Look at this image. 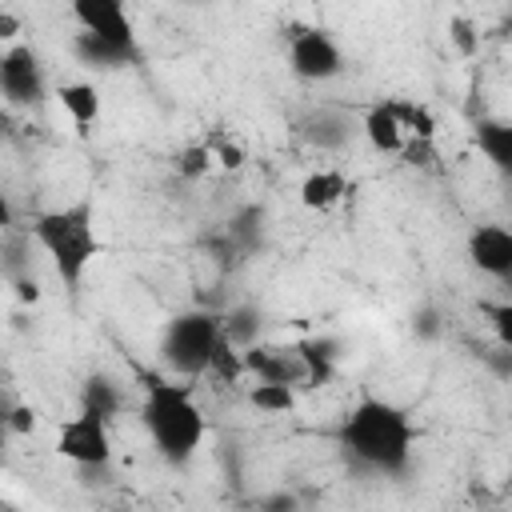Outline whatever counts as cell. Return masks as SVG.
<instances>
[{
    "label": "cell",
    "mask_w": 512,
    "mask_h": 512,
    "mask_svg": "<svg viewBox=\"0 0 512 512\" xmlns=\"http://www.w3.org/2000/svg\"><path fill=\"white\" fill-rule=\"evenodd\" d=\"M336 444L360 468L400 476L412 460L416 428H412V416L400 404H392L376 392H360V400L344 412V420L336 428Z\"/></svg>",
    "instance_id": "6da1fadb"
},
{
    "label": "cell",
    "mask_w": 512,
    "mask_h": 512,
    "mask_svg": "<svg viewBox=\"0 0 512 512\" xmlns=\"http://www.w3.org/2000/svg\"><path fill=\"white\" fill-rule=\"evenodd\" d=\"M140 424L168 464H188L208 436V416L196 400L192 380H164L148 376L144 380V400H140Z\"/></svg>",
    "instance_id": "7a4b0ae2"
},
{
    "label": "cell",
    "mask_w": 512,
    "mask_h": 512,
    "mask_svg": "<svg viewBox=\"0 0 512 512\" xmlns=\"http://www.w3.org/2000/svg\"><path fill=\"white\" fill-rule=\"evenodd\" d=\"M28 228H32V240L40 244V252L52 260V272L64 280V288H80L84 272L100 256L96 204L88 196H80L72 204L44 208V212L32 216Z\"/></svg>",
    "instance_id": "3957f363"
},
{
    "label": "cell",
    "mask_w": 512,
    "mask_h": 512,
    "mask_svg": "<svg viewBox=\"0 0 512 512\" xmlns=\"http://www.w3.org/2000/svg\"><path fill=\"white\" fill-rule=\"evenodd\" d=\"M224 340V316L208 308H184L176 312L160 332V360L180 376L196 380L208 372L216 344Z\"/></svg>",
    "instance_id": "277c9868"
},
{
    "label": "cell",
    "mask_w": 512,
    "mask_h": 512,
    "mask_svg": "<svg viewBox=\"0 0 512 512\" xmlns=\"http://www.w3.org/2000/svg\"><path fill=\"white\" fill-rule=\"evenodd\" d=\"M112 420L96 412H76L56 432V452L76 468H108L112 464Z\"/></svg>",
    "instance_id": "5b68a950"
},
{
    "label": "cell",
    "mask_w": 512,
    "mask_h": 512,
    "mask_svg": "<svg viewBox=\"0 0 512 512\" xmlns=\"http://www.w3.org/2000/svg\"><path fill=\"white\" fill-rule=\"evenodd\" d=\"M288 68H292V76H300L308 84H324V80H336L344 72V52L332 40V32L296 28L288 36Z\"/></svg>",
    "instance_id": "8992f818"
},
{
    "label": "cell",
    "mask_w": 512,
    "mask_h": 512,
    "mask_svg": "<svg viewBox=\"0 0 512 512\" xmlns=\"http://www.w3.org/2000/svg\"><path fill=\"white\" fill-rule=\"evenodd\" d=\"M68 12L80 24V32H88V36L104 40L108 48H116L120 56L136 60V32H132V20L120 0H76Z\"/></svg>",
    "instance_id": "52a82bcc"
},
{
    "label": "cell",
    "mask_w": 512,
    "mask_h": 512,
    "mask_svg": "<svg viewBox=\"0 0 512 512\" xmlns=\"http://www.w3.org/2000/svg\"><path fill=\"white\" fill-rule=\"evenodd\" d=\"M0 92L12 108H32L48 92V76L40 56L28 44H12L0 52Z\"/></svg>",
    "instance_id": "ba28073f"
},
{
    "label": "cell",
    "mask_w": 512,
    "mask_h": 512,
    "mask_svg": "<svg viewBox=\"0 0 512 512\" xmlns=\"http://www.w3.org/2000/svg\"><path fill=\"white\" fill-rule=\"evenodd\" d=\"M464 252H468V264L492 280H508L512 276V228L508 224H476L464 240Z\"/></svg>",
    "instance_id": "9c48e42d"
},
{
    "label": "cell",
    "mask_w": 512,
    "mask_h": 512,
    "mask_svg": "<svg viewBox=\"0 0 512 512\" xmlns=\"http://www.w3.org/2000/svg\"><path fill=\"white\" fill-rule=\"evenodd\" d=\"M360 132H364L368 148L380 152V156H400V152L408 148V132H404L400 116H396V100H376V104L364 112Z\"/></svg>",
    "instance_id": "30bf717a"
},
{
    "label": "cell",
    "mask_w": 512,
    "mask_h": 512,
    "mask_svg": "<svg viewBox=\"0 0 512 512\" xmlns=\"http://www.w3.org/2000/svg\"><path fill=\"white\" fill-rule=\"evenodd\" d=\"M472 144L500 176H512V120H476Z\"/></svg>",
    "instance_id": "8fae6325"
},
{
    "label": "cell",
    "mask_w": 512,
    "mask_h": 512,
    "mask_svg": "<svg viewBox=\"0 0 512 512\" xmlns=\"http://www.w3.org/2000/svg\"><path fill=\"white\" fill-rule=\"evenodd\" d=\"M348 196V176L340 168H316L300 180V204L308 212H332Z\"/></svg>",
    "instance_id": "7c38bea8"
},
{
    "label": "cell",
    "mask_w": 512,
    "mask_h": 512,
    "mask_svg": "<svg viewBox=\"0 0 512 512\" xmlns=\"http://www.w3.org/2000/svg\"><path fill=\"white\" fill-rule=\"evenodd\" d=\"M56 100H60V108L68 112V120H72L80 132H88V128L100 120V112H104L100 88H96L92 80H68V84H60V88H56Z\"/></svg>",
    "instance_id": "4fadbf2b"
},
{
    "label": "cell",
    "mask_w": 512,
    "mask_h": 512,
    "mask_svg": "<svg viewBox=\"0 0 512 512\" xmlns=\"http://www.w3.org/2000/svg\"><path fill=\"white\" fill-rule=\"evenodd\" d=\"M296 352H300V360H304V368H308V388H320V384H328V380L336 376V352H332V340L312 336V340H300Z\"/></svg>",
    "instance_id": "5bb4252c"
},
{
    "label": "cell",
    "mask_w": 512,
    "mask_h": 512,
    "mask_svg": "<svg viewBox=\"0 0 512 512\" xmlns=\"http://www.w3.org/2000/svg\"><path fill=\"white\" fill-rule=\"evenodd\" d=\"M296 396H300V388H292V384H264V380H252V388H248V404H252L256 412H264V416H288V412L296 408Z\"/></svg>",
    "instance_id": "9a60e30c"
},
{
    "label": "cell",
    "mask_w": 512,
    "mask_h": 512,
    "mask_svg": "<svg viewBox=\"0 0 512 512\" xmlns=\"http://www.w3.org/2000/svg\"><path fill=\"white\" fill-rule=\"evenodd\" d=\"M80 408H84V412H96V416H104V420H112V416L120 412V392H116V384L104 380V376H88L84 388H80Z\"/></svg>",
    "instance_id": "2e32d148"
},
{
    "label": "cell",
    "mask_w": 512,
    "mask_h": 512,
    "mask_svg": "<svg viewBox=\"0 0 512 512\" xmlns=\"http://www.w3.org/2000/svg\"><path fill=\"white\" fill-rule=\"evenodd\" d=\"M348 120H340L336 112H312L308 120H304V136L312 140V144H320V148H340L344 140H348Z\"/></svg>",
    "instance_id": "e0dca14e"
},
{
    "label": "cell",
    "mask_w": 512,
    "mask_h": 512,
    "mask_svg": "<svg viewBox=\"0 0 512 512\" xmlns=\"http://www.w3.org/2000/svg\"><path fill=\"white\" fill-rule=\"evenodd\" d=\"M396 116H400L408 140H428V144L436 140V116H432L428 104H420V100H396Z\"/></svg>",
    "instance_id": "ac0fdd59"
},
{
    "label": "cell",
    "mask_w": 512,
    "mask_h": 512,
    "mask_svg": "<svg viewBox=\"0 0 512 512\" xmlns=\"http://www.w3.org/2000/svg\"><path fill=\"white\" fill-rule=\"evenodd\" d=\"M72 52L80 56V64H92V68H116V64H128V56H120L116 48H108L104 40L88 36V32H76L72 36Z\"/></svg>",
    "instance_id": "d6986e66"
},
{
    "label": "cell",
    "mask_w": 512,
    "mask_h": 512,
    "mask_svg": "<svg viewBox=\"0 0 512 512\" xmlns=\"http://www.w3.org/2000/svg\"><path fill=\"white\" fill-rule=\"evenodd\" d=\"M208 372L220 380V384H236V380H244L248 372H244V348H236L228 336L216 344V352H212V364H208Z\"/></svg>",
    "instance_id": "ffe728a7"
},
{
    "label": "cell",
    "mask_w": 512,
    "mask_h": 512,
    "mask_svg": "<svg viewBox=\"0 0 512 512\" xmlns=\"http://www.w3.org/2000/svg\"><path fill=\"white\" fill-rule=\"evenodd\" d=\"M256 332H260V312L256 308H232V312H224V336L236 348H252L256 344Z\"/></svg>",
    "instance_id": "44dd1931"
},
{
    "label": "cell",
    "mask_w": 512,
    "mask_h": 512,
    "mask_svg": "<svg viewBox=\"0 0 512 512\" xmlns=\"http://www.w3.org/2000/svg\"><path fill=\"white\" fill-rule=\"evenodd\" d=\"M208 148H212L216 168H224V172H236V168H244V160H248L244 144H240L236 136H228V132H216V136L208 140Z\"/></svg>",
    "instance_id": "7402d4cb"
},
{
    "label": "cell",
    "mask_w": 512,
    "mask_h": 512,
    "mask_svg": "<svg viewBox=\"0 0 512 512\" xmlns=\"http://www.w3.org/2000/svg\"><path fill=\"white\" fill-rule=\"evenodd\" d=\"M176 168H180V176H188V180H196V176H204L208 168H216L208 140H204V144H188V148H180V152H176Z\"/></svg>",
    "instance_id": "603a6c76"
},
{
    "label": "cell",
    "mask_w": 512,
    "mask_h": 512,
    "mask_svg": "<svg viewBox=\"0 0 512 512\" xmlns=\"http://www.w3.org/2000/svg\"><path fill=\"white\" fill-rule=\"evenodd\" d=\"M484 316H488V328L496 336V344L512 356V300H496V304H484Z\"/></svg>",
    "instance_id": "cb8c5ba5"
},
{
    "label": "cell",
    "mask_w": 512,
    "mask_h": 512,
    "mask_svg": "<svg viewBox=\"0 0 512 512\" xmlns=\"http://www.w3.org/2000/svg\"><path fill=\"white\" fill-rule=\"evenodd\" d=\"M448 40L456 44L460 56H476L480 52V32H476V24L468 16H452L448 20Z\"/></svg>",
    "instance_id": "d4e9b609"
},
{
    "label": "cell",
    "mask_w": 512,
    "mask_h": 512,
    "mask_svg": "<svg viewBox=\"0 0 512 512\" xmlns=\"http://www.w3.org/2000/svg\"><path fill=\"white\" fill-rule=\"evenodd\" d=\"M4 424H8V432H16V436H32V428H36L32 404H16V408L4 416Z\"/></svg>",
    "instance_id": "484cf974"
},
{
    "label": "cell",
    "mask_w": 512,
    "mask_h": 512,
    "mask_svg": "<svg viewBox=\"0 0 512 512\" xmlns=\"http://www.w3.org/2000/svg\"><path fill=\"white\" fill-rule=\"evenodd\" d=\"M16 36H20V16L12 8H0V40H4V48H12Z\"/></svg>",
    "instance_id": "4316f807"
},
{
    "label": "cell",
    "mask_w": 512,
    "mask_h": 512,
    "mask_svg": "<svg viewBox=\"0 0 512 512\" xmlns=\"http://www.w3.org/2000/svg\"><path fill=\"white\" fill-rule=\"evenodd\" d=\"M260 512H296V496H288V492L264 496V500H260Z\"/></svg>",
    "instance_id": "83f0119b"
},
{
    "label": "cell",
    "mask_w": 512,
    "mask_h": 512,
    "mask_svg": "<svg viewBox=\"0 0 512 512\" xmlns=\"http://www.w3.org/2000/svg\"><path fill=\"white\" fill-rule=\"evenodd\" d=\"M504 28H508V36H512V12H508V16H504Z\"/></svg>",
    "instance_id": "f1b7e54d"
},
{
    "label": "cell",
    "mask_w": 512,
    "mask_h": 512,
    "mask_svg": "<svg viewBox=\"0 0 512 512\" xmlns=\"http://www.w3.org/2000/svg\"><path fill=\"white\" fill-rule=\"evenodd\" d=\"M508 280H512V276H508Z\"/></svg>",
    "instance_id": "f546056e"
}]
</instances>
